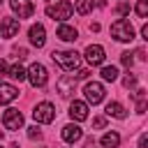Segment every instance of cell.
I'll use <instances>...</instances> for the list:
<instances>
[{
  "label": "cell",
  "instance_id": "6",
  "mask_svg": "<svg viewBox=\"0 0 148 148\" xmlns=\"http://www.w3.org/2000/svg\"><path fill=\"white\" fill-rule=\"evenodd\" d=\"M32 118H35L37 123H53V118H56V109H53V104H49V102L37 104L35 111H32Z\"/></svg>",
  "mask_w": 148,
  "mask_h": 148
},
{
  "label": "cell",
  "instance_id": "11",
  "mask_svg": "<svg viewBox=\"0 0 148 148\" xmlns=\"http://www.w3.org/2000/svg\"><path fill=\"white\" fill-rule=\"evenodd\" d=\"M18 32V21L16 18H2V23H0V35L2 37H14Z\"/></svg>",
  "mask_w": 148,
  "mask_h": 148
},
{
  "label": "cell",
  "instance_id": "27",
  "mask_svg": "<svg viewBox=\"0 0 148 148\" xmlns=\"http://www.w3.org/2000/svg\"><path fill=\"white\" fill-rule=\"evenodd\" d=\"M28 136H30V139H39V136H42V132H39L37 127H30V130H28Z\"/></svg>",
  "mask_w": 148,
  "mask_h": 148
},
{
  "label": "cell",
  "instance_id": "12",
  "mask_svg": "<svg viewBox=\"0 0 148 148\" xmlns=\"http://www.w3.org/2000/svg\"><path fill=\"white\" fill-rule=\"evenodd\" d=\"M81 136H83V132H81L79 125H65V127H62V139H65L67 143H76Z\"/></svg>",
  "mask_w": 148,
  "mask_h": 148
},
{
  "label": "cell",
  "instance_id": "33",
  "mask_svg": "<svg viewBox=\"0 0 148 148\" xmlns=\"http://www.w3.org/2000/svg\"><path fill=\"white\" fill-rule=\"evenodd\" d=\"M95 5L97 7H104V0H95Z\"/></svg>",
  "mask_w": 148,
  "mask_h": 148
},
{
  "label": "cell",
  "instance_id": "4",
  "mask_svg": "<svg viewBox=\"0 0 148 148\" xmlns=\"http://www.w3.org/2000/svg\"><path fill=\"white\" fill-rule=\"evenodd\" d=\"M72 12H74V7H72V2H67V0H62V2H58V5H51V7H46V16H51V18H58V21H65V18H69V16H72Z\"/></svg>",
  "mask_w": 148,
  "mask_h": 148
},
{
  "label": "cell",
  "instance_id": "20",
  "mask_svg": "<svg viewBox=\"0 0 148 148\" xmlns=\"http://www.w3.org/2000/svg\"><path fill=\"white\" fill-rule=\"evenodd\" d=\"M99 74H102V79H104V81H116V79H118V69H116L113 65L102 67V72H99Z\"/></svg>",
  "mask_w": 148,
  "mask_h": 148
},
{
  "label": "cell",
  "instance_id": "19",
  "mask_svg": "<svg viewBox=\"0 0 148 148\" xmlns=\"http://www.w3.org/2000/svg\"><path fill=\"white\" fill-rule=\"evenodd\" d=\"M132 97L136 99V111H139V113H143V111H146V104H148V102H146V90H141V88H139L136 92H132Z\"/></svg>",
  "mask_w": 148,
  "mask_h": 148
},
{
  "label": "cell",
  "instance_id": "3",
  "mask_svg": "<svg viewBox=\"0 0 148 148\" xmlns=\"http://www.w3.org/2000/svg\"><path fill=\"white\" fill-rule=\"evenodd\" d=\"M25 79H30V83H32L35 88H42V86L49 81V72H46V67H44V65L32 62V65H30V69L25 72Z\"/></svg>",
  "mask_w": 148,
  "mask_h": 148
},
{
  "label": "cell",
  "instance_id": "15",
  "mask_svg": "<svg viewBox=\"0 0 148 148\" xmlns=\"http://www.w3.org/2000/svg\"><path fill=\"white\" fill-rule=\"evenodd\" d=\"M74 88H76V79L74 76H62L58 81V92L60 95H69V92H74Z\"/></svg>",
  "mask_w": 148,
  "mask_h": 148
},
{
  "label": "cell",
  "instance_id": "17",
  "mask_svg": "<svg viewBox=\"0 0 148 148\" xmlns=\"http://www.w3.org/2000/svg\"><path fill=\"white\" fill-rule=\"evenodd\" d=\"M106 116H113V118L123 120V118L127 116V111L123 109V104H118V102H109V104H106Z\"/></svg>",
  "mask_w": 148,
  "mask_h": 148
},
{
  "label": "cell",
  "instance_id": "7",
  "mask_svg": "<svg viewBox=\"0 0 148 148\" xmlns=\"http://www.w3.org/2000/svg\"><path fill=\"white\" fill-rule=\"evenodd\" d=\"M2 123H5L7 130H18L23 125V116H21L18 109H7L5 116H2Z\"/></svg>",
  "mask_w": 148,
  "mask_h": 148
},
{
  "label": "cell",
  "instance_id": "24",
  "mask_svg": "<svg viewBox=\"0 0 148 148\" xmlns=\"http://www.w3.org/2000/svg\"><path fill=\"white\" fill-rule=\"evenodd\" d=\"M120 62H123L125 67H132V62H134V58H132V53H130V51H125V53L120 56Z\"/></svg>",
  "mask_w": 148,
  "mask_h": 148
},
{
  "label": "cell",
  "instance_id": "29",
  "mask_svg": "<svg viewBox=\"0 0 148 148\" xmlns=\"http://www.w3.org/2000/svg\"><path fill=\"white\" fill-rule=\"evenodd\" d=\"M139 148H148V134H141L139 136Z\"/></svg>",
  "mask_w": 148,
  "mask_h": 148
},
{
  "label": "cell",
  "instance_id": "13",
  "mask_svg": "<svg viewBox=\"0 0 148 148\" xmlns=\"http://www.w3.org/2000/svg\"><path fill=\"white\" fill-rule=\"evenodd\" d=\"M69 116H72L74 120H86V118H88V106H86L83 102H72V104H69Z\"/></svg>",
  "mask_w": 148,
  "mask_h": 148
},
{
  "label": "cell",
  "instance_id": "14",
  "mask_svg": "<svg viewBox=\"0 0 148 148\" xmlns=\"http://www.w3.org/2000/svg\"><path fill=\"white\" fill-rule=\"evenodd\" d=\"M16 97H18V90H16L14 86H9V83H0V102H2V104L14 102Z\"/></svg>",
  "mask_w": 148,
  "mask_h": 148
},
{
  "label": "cell",
  "instance_id": "2",
  "mask_svg": "<svg viewBox=\"0 0 148 148\" xmlns=\"http://www.w3.org/2000/svg\"><path fill=\"white\" fill-rule=\"evenodd\" d=\"M111 35L118 39V42H132L134 39V28L127 18H118L113 25H111Z\"/></svg>",
  "mask_w": 148,
  "mask_h": 148
},
{
  "label": "cell",
  "instance_id": "31",
  "mask_svg": "<svg viewBox=\"0 0 148 148\" xmlns=\"http://www.w3.org/2000/svg\"><path fill=\"white\" fill-rule=\"evenodd\" d=\"M141 37H143V39H148V25H146V23L141 25Z\"/></svg>",
  "mask_w": 148,
  "mask_h": 148
},
{
  "label": "cell",
  "instance_id": "22",
  "mask_svg": "<svg viewBox=\"0 0 148 148\" xmlns=\"http://www.w3.org/2000/svg\"><path fill=\"white\" fill-rule=\"evenodd\" d=\"M7 72H9V76H12L14 81H23V79H25V69H23L21 65H12Z\"/></svg>",
  "mask_w": 148,
  "mask_h": 148
},
{
  "label": "cell",
  "instance_id": "34",
  "mask_svg": "<svg viewBox=\"0 0 148 148\" xmlns=\"http://www.w3.org/2000/svg\"><path fill=\"white\" fill-rule=\"evenodd\" d=\"M0 2H2V0H0Z\"/></svg>",
  "mask_w": 148,
  "mask_h": 148
},
{
  "label": "cell",
  "instance_id": "16",
  "mask_svg": "<svg viewBox=\"0 0 148 148\" xmlns=\"http://www.w3.org/2000/svg\"><path fill=\"white\" fill-rule=\"evenodd\" d=\"M58 37H60L62 42H74V39H79V32H76V28L62 23V25L58 28Z\"/></svg>",
  "mask_w": 148,
  "mask_h": 148
},
{
  "label": "cell",
  "instance_id": "5",
  "mask_svg": "<svg viewBox=\"0 0 148 148\" xmlns=\"http://www.w3.org/2000/svg\"><path fill=\"white\" fill-rule=\"evenodd\" d=\"M83 95H86V99L90 104H99L104 99V86L97 83V81H88L86 88H83Z\"/></svg>",
  "mask_w": 148,
  "mask_h": 148
},
{
  "label": "cell",
  "instance_id": "18",
  "mask_svg": "<svg viewBox=\"0 0 148 148\" xmlns=\"http://www.w3.org/2000/svg\"><path fill=\"white\" fill-rule=\"evenodd\" d=\"M104 148H118V143H120V134L118 132H106L104 136H102V141H99Z\"/></svg>",
  "mask_w": 148,
  "mask_h": 148
},
{
  "label": "cell",
  "instance_id": "23",
  "mask_svg": "<svg viewBox=\"0 0 148 148\" xmlns=\"http://www.w3.org/2000/svg\"><path fill=\"white\" fill-rule=\"evenodd\" d=\"M136 14H139L141 18L148 16V0H139V5H136Z\"/></svg>",
  "mask_w": 148,
  "mask_h": 148
},
{
  "label": "cell",
  "instance_id": "21",
  "mask_svg": "<svg viewBox=\"0 0 148 148\" xmlns=\"http://www.w3.org/2000/svg\"><path fill=\"white\" fill-rule=\"evenodd\" d=\"M74 7H76V12H79L81 16H86V14L92 9V0H74Z\"/></svg>",
  "mask_w": 148,
  "mask_h": 148
},
{
  "label": "cell",
  "instance_id": "1",
  "mask_svg": "<svg viewBox=\"0 0 148 148\" xmlns=\"http://www.w3.org/2000/svg\"><path fill=\"white\" fill-rule=\"evenodd\" d=\"M51 58L62 67V69H76L81 65V56L76 51H53Z\"/></svg>",
  "mask_w": 148,
  "mask_h": 148
},
{
  "label": "cell",
  "instance_id": "30",
  "mask_svg": "<svg viewBox=\"0 0 148 148\" xmlns=\"http://www.w3.org/2000/svg\"><path fill=\"white\" fill-rule=\"evenodd\" d=\"M5 74H7V62H5V60H0V79H2Z\"/></svg>",
  "mask_w": 148,
  "mask_h": 148
},
{
  "label": "cell",
  "instance_id": "9",
  "mask_svg": "<svg viewBox=\"0 0 148 148\" xmlns=\"http://www.w3.org/2000/svg\"><path fill=\"white\" fill-rule=\"evenodd\" d=\"M104 49L102 46H97V44H90V46H86V60L90 62V65H102L104 62Z\"/></svg>",
  "mask_w": 148,
  "mask_h": 148
},
{
  "label": "cell",
  "instance_id": "28",
  "mask_svg": "<svg viewBox=\"0 0 148 148\" xmlns=\"http://www.w3.org/2000/svg\"><path fill=\"white\" fill-rule=\"evenodd\" d=\"M127 12H130V5H127V2H120V5H118V14H123V16H125Z\"/></svg>",
  "mask_w": 148,
  "mask_h": 148
},
{
  "label": "cell",
  "instance_id": "10",
  "mask_svg": "<svg viewBox=\"0 0 148 148\" xmlns=\"http://www.w3.org/2000/svg\"><path fill=\"white\" fill-rule=\"evenodd\" d=\"M28 35H30V42L39 49V46H44L46 44V30H44V25H30V30H28Z\"/></svg>",
  "mask_w": 148,
  "mask_h": 148
},
{
  "label": "cell",
  "instance_id": "25",
  "mask_svg": "<svg viewBox=\"0 0 148 148\" xmlns=\"http://www.w3.org/2000/svg\"><path fill=\"white\" fill-rule=\"evenodd\" d=\"M123 83H125L127 88H134V86H136V76H132V74H127V76L123 79Z\"/></svg>",
  "mask_w": 148,
  "mask_h": 148
},
{
  "label": "cell",
  "instance_id": "26",
  "mask_svg": "<svg viewBox=\"0 0 148 148\" xmlns=\"http://www.w3.org/2000/svg\"><path fill=\"white\" fill-rule=\"evenodd\" d=\"M104 125H106V118H102V116H97V118L92 120V127H97V130H102Z\"/></svg>",
  "mask_w": 148,
  "mask_h": 148
},
{
  "label": "cell",
  "instance_id": "32",
  "mask_svg": "<svg viewBox=\"0 0 148 148\" xmlns=\"http://www.w3.org/2000/svg\"><path fill=\"white\" fill-rule=\"evenodd\" d=\"M88 74H90V72H88V69H81V72H79V74H76V79H88Z\"/></svg>",
  "mask_w": 148,
  "mask_h": 148
},
{
  "label": "cell",
  "instance_id": "8",
  "mask_svg": "<svg viewBox=\"0 0 148 148\" xmlns=\"http://www.w3.org/2000/svg\"><path fill=\"white\" fill-rule=\"evenodd\" d=\"M9 5H12V9L18 14V18H28V16H32V12H35V7H32L30 0H9Z\"/></svg>",
  "mask_w": 148,
  "mask_h": 148
}]
</instances>
